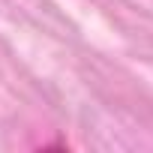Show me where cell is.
I'll return each mask as SVG.
<instances>
[]
</instances>
